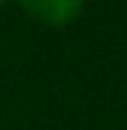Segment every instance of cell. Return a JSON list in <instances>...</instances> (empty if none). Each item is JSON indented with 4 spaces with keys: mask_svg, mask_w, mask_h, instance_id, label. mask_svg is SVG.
<instances>
[{
    "mask_svg": "<svg viewBox=\"0 0 127 130\" xmlns=\"http://www.w3.org/2000/svg\"><path fill=\"white\" fill-rule=\"evenodd\" d=\"M30 17H36L42 25H69L72 20H77V14L83 11V3L77 0H39V3H22Z\"/></svg>",
    "mask_w": 127,
    "mask_h": 130,
    "instance_id": "obj_1",
    "label": "cell"
}]
</instances>
